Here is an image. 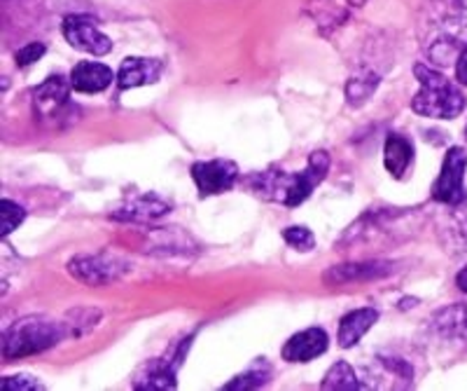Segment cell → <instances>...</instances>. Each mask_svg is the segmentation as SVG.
Listing matches in <instances>:
<instances>
[{"label": "cell", "instance_id": "obj_1", "mask_svg": "<svg viewBox=\"0 0 467 391\" xmlns=\"http://www.w3.org/2000/svg\"><path fill=\"white\" fill-rule=\"evenodd\" d=\"M329 172V155L318 151L308 157V164L304 172L287 174L281 169H269V172L255 174L248 178V185L255 190L260 197L271 202L283 204V206H299L304 199L314 195L323 178Z\"/></svg>", "mask_w": 467, "mask_h": 391}, {"label": "cell", "instance_id": "obj_2", "mask_svg": "<svg viewBox=\"0 0 467 391\" xmlns=\"http://www.w3.org/2000/svg\"><path fill=\"white\" fill-rule=\"evenodd\" d=\"M414 76L419 78L420 90L411 99L416 115L435 120H453L465 111V97L458 85L446 80L441 73L423 64L414 66Z\"/></svg>", "mask_w": 467, "mask_h": 391}, {"label": "cell", "instance_id": "obj_3", "mask_svg": "<svg viewBox=\"0 0 467 391\" xmlns=\"http://www.w3.org/2000/svg\"><path fill=\"white\" fill-rule=\"evenodd\" d=\"M68 323H58L47 316H26L12 323L3 333V356L5 359H24L45 349H52L66 335Z\"/></svg>", "mask_w": 467, "mask_h": 391}, {"label": "cell", "instance_id": "obj_4", "mask_svg": "<svg viewBox=\"0 0 467 391\" xmlns=\"http://www.w3.org/2000/svg\"><path fill=\"white\" fill-rule=\"evenodd\" d=\"M431 10L435 16V26L440 28V38H435L428 48L432 59L446 48L449 57L456 52L462 38H467V0H431Z\"/></svg>", "mask_w": 467, "mask_h": 391}, {"label": "cell", "instance_id": "obj_5", "mask_svg": "<svg viewBox=\"0 0 467 391\" xmlns=\"http://www.w3.org/2000/svg\"><path fill=\"white\" fill-rule=\"evenodd\" d=\"M70 82L66 78L52 76L33 90V113L45 124H61L70 106Z\"/></svg>", "mask_w": 467, "mask_h": 391}, {"label": "cell", "instance_id": "obj_6", "mask_svg": "<svg viewBox=\"0 0 467 391\" xmlns=\"http://www.w3.org/2000/svg\"><path fill=\"white\" fill-rule=\"evenodd\" d=\"M465 166H467V153L461 145H453L449 148L444 157V164H441L440 178L432 185V199L441 204H449V206H456L465 199Z\"/></svg>", "mask_w": 467, "mask_h": 391}, {"label": "cell", "instance_id": "obj_7", "mask_svg": "<svg viewBox=\"0 0 467 391\" xmlns=\"http://www.w3.org/2000/svg\"><path fill=\"white\" fill-rule=\"evenodd\" d=\"M64 38L68 40L70 48L89 52L94 57H106L112 52V40L99 31V22L94 16L87 15H68L64 19Z\"/></svg>", "mask_w": 467, "mask_h": 391}, {"label": "cell", "instance_id": "obj_8", "mask_svg": "<svg viewBox=\"0 0 467 391\" xmlns=\"http://www.w3.org/2000/svg\"><path fill=\"white\" fill-rule=\"evenodd\" d=\"M192 181L197 183V190L202 197H213L223 195L239 178V166L232 160H213V162H197L192 164Z\"/></svg>", "mask_w": 467, "mask_h": 391}, {"label": "cell", "instance_id": "obj_9", "mask_svg": "<svg viewBox=\"0 0 467 391\" xmlns=\"http://www.w3.org/2000/svg\"><path fill=\"white\" fill-rule=\"evenodd\" d=\"M68 272L73 274L78 281H85L89 286H106L112 284L115 279L124 274V263L112 256H78L70 260Z\"/></svg>", "mask_w": 467, "mask_h": 391}, {"label": "cell", "instance_id": "obj_10", "mask_svg": "<svg viewBox=\"0 0 467 391\" xmlns=\"http://www.w3.org/2000/svg\"><path fill=\"white\" fill-rule=\"evenodd\" d=\"M329 335L323 328H306L299 331L297 335H292L283 347V359L290 364H308V361L318 359L327 352Z\"/></svg>", "mask_w": 467, "mask_h": 391}, {"label": "cell", "instance_id": "obj_11", "mask_svg": "<svg viewBox=\"0 0 467 391\" xmlns=\"http://www.w3.org/2000/svg\"><path fill=\"white\" fill-rule=\"evenodd\" d=\"M171 354H173V349H171L166 356H161V359L150 361V364L140 370L139 380L133 382V386L143 391L173 389V386L178 385V382H175V368L181 365L182 354H178L173 359H171Z\"/></svg>", "mask_w": 467, "mask_h": 391}, {"label": "cell", "instance_id": "obj_12", "mask_svg": "<svg viewBox=\"0 0 467 391\" xmlns=\"http://www.w3.org/2000/svg\"><path fill=\"white\" fill-rule=\"evenodd\" d=\"M161 70H164V66H161L160 59L127 57L119 66V73H117V85H119V90L154 85L161 78Z\"/></svg>", "mask_w": 467, "mask_h": 391}, {"label": "cell", "instance_id": "obj_13", "mask_svg": "<svg viewBox=\"0 0 467 391\" xmlns=\"http://www.w3.org/2000/svg\"><path fill=\"white\" fill-rule=\"evenodd\" d=\"M395 263H383V260H369V263H348L337 265L325 274V281L329 284H348V281H372V279L390 277L395 272Z\"/></svg>", "mask_w": 467, "mask_h": 391}, {"label": "cell", "instance_id": "obj_14", "mask_svg": "<svg viewBox=\"0 0 467 391\" xmlns=\"http://www.w3.org/2000/svg\"><path fill=\"white\" fill-rule=\"evenodd\" d=\"M112 82V70L96 61H82L70 73V85L75 91L82 94H99V91L108 90Z\"/></svg>", "mask_w": 467, "mask_h": 391}, {"label": "cell", "instance_id": "obj_15", "mask_svg": "<svg viewBox=\"0 0 467 391\" xmlns=\"http://www.w3.org/2000/svg\"><path fill=\"white\" fill-rule=\"evenodd\" d=\"M432 328H435L440 338L467 347V302L465 305H451L437 312Z\"/></svg>", "mask_w": 467, "mask_h": 391}, {"label": "cell", "instance_id": "obj_16", "mask_svg": "<svg viewBox=\"0 0 467 391\" xmlns=\"http://www.w3.org/2000/svg\"><path fill=\"white\" fill-rule=\"evenodd\" d=\"M377 322H379V312L372 310V307L348 312L339 323V344L344 349L356 347V344L360 343L362 335H365V333L369 331Z\"/></svg>", "mask_w": 467, "mask_h": 391}, {"label": "cell", "instance_id": "obj_17", "mask_svg": "<svg viewBox=\"0 0 467 391\" xmlns=\"http://www.w3.org/2000/svg\"><path fill=\"white\" fill-rule=\"evenodd\" d=\"M414 160V145L407 136L390 134L386 139V151H383V164L393 178H402L407 174L409 164Z\"/></svg>", "mask_w": 467, "mask_h": 391}, {"label": "cell", "instance_id": "obj_18", "mask_svg": "<svg viewBox=\"0 0 467 391\" xmlns=\"http://www.w3.org/2000/svg\"><path fill=\"white\" fill-rule=\"evenodd\" d=\"M164 214H169V204L161 202L154 195H143V197H136L124 204L119 214L115 216L122 220H154Z\"/></svg>", "mask_w": 467, "mask_h": 391}, {"label": "cell", "instance_id": "obj_19", "mask_svg": "<svg viewBox=\"0 0 467 391\" xmlns=\"http://www.w3.org/2000/svg\"><path fill=\"white\" fill-rule=\"evenodd\" d=\"M271 380V368L266 365V361H257L253 368H248L245 373H241L239 377H234L232 382L224 385V391H250V389H260L266 382Z\"/></svg>", "mask_w": 467, "mask_h": 391}, {"label": "cell", "instance_id": "obj_20", "mask_svg": "<svg viewBox=\"0 0 467 391\" xmlns=\"http://www.w3.org/2000/svg\"><path fill=\"white\" fill-rule=\"evenodd\" d=\"M360 377L356 375V370L350 368L346 361H339L327 370V375L323 380V389H337V391H356L360 389Z\"/></svg>", "mask_w": 467, "mask_h": 391}, {"label": "cell", "instance_id": "obj_21", "mask_svg": "<svg viewBox=\"0 0 467 391\" xmlns=\"http://www.w3.org/2000/svg\"><path fill=\"white\" fill-rule=\"evenodd\" d=\"M379 76H372V73H362V76H353L346 85V97L353 106H360L367 99L372 97V91L377 90Z\"/></svg>", "mask_w": 467, "mask_h": 391}, {"label": "cell", "instance_id": "obj_22", "mask_svg": "<svg viewBox=\"0 0 467 391\" xmlns=\"http://www.w3.org/2000/svg\"><path fill=\"white\" fill-rule=\"evenodd\" d=\"M24 218H26V211L19 206V204L10 202V199H3L0 202V235L7 237L22 226Z\"/></svg>", "mask_w": 467, "mask_h": 391}, {"label": "cell", "instance_id": "obj_23", "mask_svg": "<svg viewBox=\"0 0 467 391\" xmlns=\"http://www.w3.org/2000/svg\"><path fill=\"white\" fill-rule=\"evenodd\" d=\"M283 239H285L287 244H290V247L299 253L314 251V247H316L314 232L306 230V227H299V226L285 227V230H283Z\"/></svg>", "mask_w": 467, "mask_h": 391}, {"label": "cell", "instance_id": "obj_24", "mask_svg": "<svg viewBox=\"0 0 467 391\" xmlns=\"http://www.w3.org/2000/svg\"><path fill=\"white\" fill-rule=\"evenodd\" d=\"M47 52V45L45 43H28L26 48H22L19 52L15 54V59H16V66H22V69H26V66L36 64L43 54Z\"/></svg>", "mask_w": 467, "mask_h": 391}, {"label": "cell", "instance_id": "obj_25", "mask_svg": "<svg viewBox=\"0 0 467 391\" xmlns=\"http://www.w3.org/2000/svg\"><path fill=\"white\" fill-rule=\"evenodd\" d=\"M3 389H22V391H28V389H43V385L36 380V377L31 375H15V377H3Z\"/></svg>", "mask_w": 467, "mask_h": 391}, {"label": "cell", "instance_id": "obj_26", "mask_svg": "<svg viewBox=\"0 0 467 391\" xmlns=\"http://www.w3.org/2000/svg\"><path fill=\"white\" fill-rule=\"evenodd\" d=\"M456 80L458 85L467 87V45L462 48L461 57H458V64H456Z\"/></svg>", "mask_w": 467, "mask_h": 391}, {"label": "cell", "instance_id": "obj_27", "mask_svg": "<svg viewBox=\"0 0 467 391\" xmlns=\"http://www.w3.org/2000/svg\"><path fill=\"white\" fill-rule=\"evenodd\" d=\"M456 284H458V289L462 291V293H467V268H465V269H461V272H458Z\"/></svg>", "mask_w": 467, "mask_h": 391}, {"label": "cell", "instance_id": "obj_28", "mask_svg": "<svg viewBox=\"0 0 467 391\" xmlns=\"http://www.w3.org/2000/svg\"><path fill=\"white\" fill-rule=\"evenodd\" d=\"M348 3H350V5H353V7H360V5H365L367 0H348Z\"/></svg>", "mask_w": 467, "mask_h": 391}, {"label": "cell", "instance_id": "obj_29", "mask_svg": "<svg viewBox=\"0 0 467 391\" xmlns=\"http://www.w3.org/2000/svg\"><path fill=\"white\" fill-rule=\"evenodd\" d=\"M465 139H467V127H465Z\"/></svg>", "mask_w": 467, "mask_h": 391}]
</instances>
